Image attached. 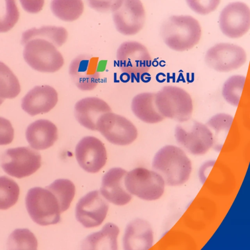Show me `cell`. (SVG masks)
I'll return each instance as SVG.
<instances>
[{
	"mask_svg": "<svg viewBox=\"0 0 250 250\" xmlns=\"http://www.w3.org/2000/svg\"><path fill=\"white\" fill-rule=\"evenodd\" d=\"M116 59L121 72L136 80L147 73L151 65V57L148 49L135 41L122 43L117 50Z\"/></svg>",
	"mask_w": 250,
	"mask_h": 250,
	"instance_id": "52a82bcc",
	"label": "cell"
},
{
	"mask_svg": "<svg viewBox=\"0 0 250 250\" xmlns=\"http://www.w3.org/2000/svg\"><path fill=\"white\" fill-rule=\"evenodd\" d=\"M14 138V129L10 121L0 117V145L10 144Z\"/></svg>",
	"mask_w": 250,
	"mask_h": 250,
	"instance_id": "e575fe53",
	"label": "cell"
},
{
	"mask_svg": "<svg viewBox=\"0 0 250 250\" xmlns=\"http://www.w3.org/2000/svg\"><path fill=\"white\" fill-rule=\"evenodd\" d=\"M25 135L30 146L36 150L50 147L58 138L56 126L50 121L44 119L37 120L29 125Z\"/></svg>",
	"mask_w": 250,
	"mask_h": 250,
	"instance_id": "44dd1931",
	"label": "cell"
},
{
	"mask_svg": "<svg viewBox=\"0 0 250 250\" xmlns=\"http://www.w3.org/2000/svg\"><path fill=\"white\" fill-rule=\"evenodd\" d=\"M84 6L81 0H54L50 9L59 20L65 22L77 20L83 14Z\"/></svg>",
	"mask_w": 250,
	"mask_h": 250,
	"instance_id": "d4e9b609",
	"label": "cell"
},
{
	"mask_svg": "<svg viewBox=\"0 0 250 250\" xmlns=\"http://www.w3.org/2000/svg\"><path fill=\"white\" fill-rule=\"evenodd\" d=\"M20 91L18 78L8 66L0 61V98H14Z\"/></svg>",
	"mask_w": 250,
	"mask_h": 250,
	"instance_id": "4316f807",
	"label": "cell"
},
{
	"mask_svg": "<svg viewBox=\"0 0 250 250\" xmlns=\"http://www.w3.org/2000/svg\"><path fill=\"white\" fill-rule=\"evenodd\" d=\"M99 61L98 57L88 54L79 55L72 60L68 72L79 89L89 91L97 86L100 78Z\"/></svg>",
	"mask_w": 250,
	"mask_h": 250,
	"instance_id": "9a60e30c",
	"label": "cell"
},
{
	"mask_svg": "<svg viewBox=\"0 0 250 250\" xmlns=\"http://www.w3.org/2000/svg\"><path fill=\"white\" fill-rule=\"evenodd\" d=\"M27 211L34 222L41 226L60 222L62 212L54 195L47 189L35 187L28 191L25 197Z\"/></svg>",
	"mask_w": 250,
	"mask_h": 250,
	"instance_id": "277c9868",
	"label": "cell"
},
{
	"mask_svg": "<svg viewBox=\"0 0 250 250\" xmlns=\"http://www.w3.org/2000/svg\"><path fill=\"white\" fill-rule=\"evenodd\" d=\"M22 7L27 12L30 13H37L42 8L44 4L43 0H21Z\"/></svg>",
	"mask_w": 250,
	"mask_h": 250,
	"instance_id": "d590c367",
	"label": "cell"
},
{
	"mask_svg": "<svg viewBox=\"0 0 250 250\" xmlns=\"http://www.w3.org/2000/svg\"><path fill=\"white\" fill-rule=\"evenodd\" d=\"M155 101L160 114L164 118L180 123L190 119L193 102L189 94L184 89L174 85H167L155 93Z\"/></svg>",
	"mask_w": 250,
	"mask_h": 250,
	"instance_id": "3957f363",
	"label": "cell"
},
{
	"mask_svg": "<svg viewBox=\"0 0 250 250\" xmlns=\"http://www.w3.org/2000/svg\"><path fill=\"white\" fill-rule=\"evenodd\" d=\"M126 174L125 169L114 167L103 176L100 192L106 201L117 206H124L130 201L132 195L125 185Z\"/></svg>",
	"mask_w": 250,
	"mask_h": 250,
	"instance_id": "e0dca14e",
	"label": "cell"
},
{
	"mask_svg": "<svg viewBox=\"0 0 250 250\" xmlns=\"http://www.w3.org/2000/svg\"><path fill=\"white\" fill-rule=\"evenodd\" d=\"M75 155L80 166L89 173H96L105 165L107 155L103 143L93 136L82 138L75 148Z\"/></svg>",
	"mask_w": 250,
	"mask_h": 250,
	"instance_id": "2e32d148",
	"label": "cell"
},
{
	"mask_svg": "<svg viewBox=\"0 0 250 250\" xmlns=\"http://www.w3.org/2000/svg\"><path fill=\"white\" fill-rule=\"evenodd\" d=\"M153 242V229L146 220L138 218L127 225L123 237L124 250H148Z\"/></svg>",
	"mask_w": 250,
	"mask_h": 250,
	"instance_id": "d6986e66",
	"label": "cell"
},
{
	"mask_svg": "<svg viewBox=\"0 0 250 250\" xmlns=\"http://www.w3.org/2000/svg\"><path fill=\"white\" fill-rule=\"evenodd\" d=\"M19 11L14 0H0V33L11 29L17 22Z\"/></svg>",
	"mask_w": 250,
	"mask_h": 250,
	"instance_id": "4dcf8cb0",
	"label": "cell"
},
{
	"mask_svg": "<svg viewBox=\"0 0 250 250\" xmlns=\"http://www.w3.org/2000/svg\"><path fill=\"white\" fill-rule=\"evenodd\" d=\"M58 101L56 90L48 85L36 86L23 98L21 107L31 116L45 113L53 109Z\"/></svg>",
	"mask_w": 250,
	"mask_h": 250,
	"instance_id": "ac0fdd59",
	"label": "cell"
},
{
	"mask_svg": "<svg viewBox=\"0 0 250 250\" xmlns=\"http://www.w3.org/2000/svg\"><path fill=\"white\" fill-rule=\"evenodd\" d=\"M152 167L166 185L172 187L186 183L192 170L191 162L185 151L174 145L160 148L153 157Z\"/></svg>",
	"mask_w": 250,
	"mask_h": 250,
	"instance_id": "6da1fadb",
	"label": "cell"
},
{
	"mask_svg": "<svg viewBox=\"0 0 250 250\" xmlns=\"http://www.w3.org/2000/svg\"><path fill=\"white\" fill-rule=\"evenodd\" d=\"M111 112L108 104L96 97H88L78 101L74 106V114L78 122L84 127L97 130V123L102 116Z\"/></svg>",
	"mask_w": 250,
	"mask_h": 250,
	"instance_id": "ffe728a7",
	"label": "cell"
},
{
	"mask_svg": "<svg viewBox=\"0 0 250 250\" xmlns=\"http://www.w3.org/2000/svg\"><path fill=\"white\" fill-rule=\"evenodd\" d=\"M38 242L34 234L27 229H18L8 237L7 250H37Z\"/></svg>",
	"mask_w": 250,
	"mask_h": 250,
	"instance_id": "83f0119b",
	"label": "cell"
},
{
	"mask_svg": "<svg viewBox=\"0 0 250 250\" xmlns=\"http://www.w3.org/2000/svg\"><path fill=\"white\" fill-rule=\"evenodd\" d=\"M41 166V156L29 147L7 149L1 158V166L8 175L18 178L35 173Z\"/></svg>",
	"mask_w": 250,
	"mask_h": 250,
	"instance_id": "9c48e42d",
	"label": "cell"
},
{
	"mask_svg": "<svg viewBox=\"0 0 250 250\" xmlns=\"http://www.w3.org/2000/svg\"><path fill=\"white\" fill-rule=\"evenodd\" d=\"M233 121V117L228 114L219 113L212 116L206 125L215 132L213 134L214 145L217 141L221 133H227L229 130Z\"/></svg>",
	"mask_w": 250,
	"mask_h": 250,
	"instance_id": "1f68e13d",
	"label": "cell"
},
{
	"mask_svg": "<svg viewBox=\"0 0 250 250\" xmlns=\"http://www.w3.org/2000/svg\"><path fill=\"white\" fill-rule=\"evenodd\" d=\"M118 227L107 223L102 229L87 235L82 242L81 250H118Z\"/></svg>",
	"mask_w": 250,
	"mask_h": 250,
	"instance_id": "7402d4cb",
	"label": "cell"
},
{
	"mask_svg": "<svg viewBox=\"0 0 250 250\" xmlns=\"http://www.w3.org/2000/svg\"><path fill=\"white\" fill-rule=\"evenodd\" d=\"M4 100L0 98V105L3 103Z\"/></svg>",
	"mask_w": 250,
	"mask_h": 250,
	"instance_id": "8d00e7d4",
	"label": "cell"
},
{
	"mask_svg": "<svg viewBox=\"0 0 250 250\" xmlns=\"http://www.w3.org/2000/svg\"><path fill=\"white\" fill-rule=\"evenodd\" d=\"M109 205L98 190L91 191L82 197L75 208L77 220L85 228L99 226L105 220Z\"/></svg>",
	"mask_w": 250,
	"mask_h": 250,
	"instance_id": "4fadbf2b",
	"label": "cell"
},
{
	"mask_svg": "<svg viewBox=\"0 0 250 250\" xmlns=\"http://www.w3.org/2000/svg\"><path fill=\"white\" fill-rule=\"evenodd\" d=\"M20 194L18 185L12 179L0 176V209H7L17 202Z\"/></svg>",
	"mask_w": 250,
	"mask_h": 250,
	"instance_id": "f546056e",
	"label": "cell"
},
{
	"mask_svg": "<svg viewBox=\"0 0 250 250\" xmlns=\"http://www.w3.org/2000/svg\"><path fill=\"white\" fill-rule=\"evenodd\" d=\"M23 58L34 70L44 73H54L64 63L63 57L52 43L42 39L30 40L24 44Z\"/></svg>",
	"mask_w": 250,
	"mask_h": 250,
	"instance_id": "5b68a950",
	"label": "cell"
},
{
	"mask_svg": "<svg viewBox=\"0 0 250 250\" xmlns=\"http://www.w3.org/2000/svg\"><path fill=\"white\" fill-rule=\"evenodd\" d=\"M161 37L169 48L184 51L193 48L200 40L202 29L199 22L190 15H173L162 24Z\"/></svg>",
	"mask_w": 250,
	"mask_h": 250,
	"instance_id": "7a4b0ae2",
	"label": "cell"
},
{
	"mask_svg": "<svg viewBox=\"0 0 250 250\" xmlns=\"http://www.w3.org/2000/svg\"><path fill=\"white\" fill-rule=\"evenodd\" d=\"M97 130L111 143L120 146L131 144L138 135L137 128L131 121L112 112L101 117Z\"/></svg>",
	"mask_w": 250,
	"mask_h": 250,
	"instance_id": "8fae6325",
	"label": "cell"
},
{
	"mask_svg": "<svg viewBox=\"0 0 250 250\" xmlns=\"http://www.w3.org/2000/svg\"><path fill=\"white\" fill-rule=\"evenodd\" d=\"M68 34L67 30L61 26L47 25L39 28H33L23 33L21 38L22 44L36 39L47 41L58 48L67 41Z\"/></svg>",
	"mask_w": 250,
	"mask_h": 250,
	"instance_id": "cb8c5ba5",
	"label": "cell"
},
{
	"mask_svg": "<svg viewBox=\"0 0 250 250\" xmlns=\"http://www.w3.org/2000/svg\"><path fill=\"white\" fill-rule=\"evenodd\" d=\"M188 5L194 12L200 15H207L215 10L219 5L220 0H194L186 1Z\"/></svg>",
	"mask_w": 250,
	"mask_h": 250,
	"instance_id": "d6a6232c",
	"label": "cell"
},
{
	"mask_svg": "<svg viewBox=\"0 0 250 250\" xmlns=\"http://www.w3.org/2000/svg\"><path fill=\"white\" fill-rule=\"evenodd\" d=\"M57 198L62 212L67 210L75 194V187L68 179H59L45 188Z\"/></svg>",
	"mask_w": 250,
	"mask_h": 250,
	"instance_id": "484cf974",
	"label": "cell"
},
{
	"mask_svg": "<svg viewBox=\"0 0 250 250\" xmlns=\"http://www.w3.org/2000/svg\"><path fill=\"white\" fill-rule=\"evenodd\" d=\"M182 123L176 126L174 135L184 149L193 155H202L213 147V133L206 125L189 120Z\"/></svg>",
	"mask_w": 250,
	"mask_h": 250,
	"instance_id": "ba28073f",
	"label": "cell"
},
{
	"mask_svg": "<svg viewBox=\"0 0 250 250\" xmlns=\"http://www.w3.org/2000/svg\"><path fill=\"white\" fill-rule=\"evenodd\" d=\"M205 61L210 68L218 72H228L242 66L246 62L247 54L238 45L221 42L207 51Z\"/></svg>",
	"mask_w": 250,
	"mask_h": 250,
	"instance_id": "30bf717a",
	"label": "cell"
},
{
	"mask_svg": "<svg viewBox=\"0 0 250 250\" xmlns=\"http://www.w3.org/2000/svg\"><path fill=\"white\" fill-rule=\"evenodd\" d=\"M123 0H94L88 1L89 7L100 13H113L121 5Z\"/></svg>",
	"mask_w": 250,
	"mask_h": 250,
	"instance_id": "836d02e7",
	"label": "cell"
},
{
	"mask_svg": "<svg viewBox=\"0 0 250 250\" xmlns=\"http://www.w3.org/2000/svg\"><path fill=\"white\" fill-rule=\"evenodd\" d=\"M219 25L226 36L237 39L243 36L250 28V9L245 2L235 1L229 3L222 10Z\"/></svg>",
	"mask_w": 250,
	"mask_h": 250,
	"instance_id": "7c38bea8",
	"label": "cell"
},
{
	"mask_svg": "<svg viewBox=\"0 0 250 250\" xmlns=\"http://www.w3.org/2000/svg\"><path fill=\"white\" fill-rule=\"evenodd\" d=\"M155 93L143 92L132 99L131 110L140 120L148 124H155L165 118L158 112L155 101Z\"/></svg>",
	"mask_w": 250,
	"mask_h": 250,
	"instance_id": "603a6c76",
	"label": "cell"
},
{
	"mask_svg": "<svg viewBox=\"0 0 250 250\" xmlns=\"http://www.w3.org/2000/svg\"><path fill=\"white\" fill-rule=\"evenodd\" d=\"M113 21L116 30L125 36H133L143 28L146 11L139 0H123L121 5L112 13Z\"/></svg>",
	"mask_w": 250,
	"mask_h": 250,
	"instance_id": "5bb4252c",
	"label": "cell"
},
{
	"mask_svg": "<svg viewBox=\"0 0 250 250\" xmlns=\"http://www.w3.org/2000/svg\"><path fill=\"white\" fill-rule=\"evenodd\" d=\"M246 78L241 75L230 76L224 83L222 90L224 99L229 104L237 106L246 82Z\"/></svg>",
	"mask_w": 250,
	"mask_h": 250,
	"instance_id": "f1b7e54d",
	"label": "cell"
},
{
	"mask_svg": "<svg viewBox=\"0 0 250 250\" xmlns=\"http://www.w3.org/2000/svg\"><path fill=\"white\" fill-rule=\"evenodd\" d=\"M125 185L127 191L146 201H154L163 195L165 183L154 170L139 167L127 173Z\"/></svg>",
	"mask_w": 250,
	"mask_h": 250,
	"instance_id": "8992f818",
	"label": "cell"
}]
</instances>
